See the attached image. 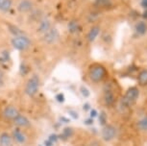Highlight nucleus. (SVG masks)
<instances>
[{
	"label": "nucleus",
	"instance_id": "nucleus-1",
	"mask_svg": "<svg viewBox=\"0 0 147 146\" xmlns=\"http://www.w3.org/2000/svg\"><path fill=\"white\" fill-rule=\"evenodd\" d=\"M107 76V69L100 64H94L90 65L88 69V77L90 81L93 83H100L106 78Z\"/></svg>",
	"mask_w": 147,
	"mask_h": 146
},
{
	"label": "nucleus",
	"instance_id": "nucleus-2",
	"mask_svg": "<svg viewBox=\"0 0 147 146\" xmlns=\"http://www.w3.org/2000/svg\"><path fill=\"white\" fill-rule=\"evenodd\" d=\"M138 97H140V89L137 87H131L126 90V92L122 97V106L126 107V108H131L137 103Z\"/></svg>",
	"mask_w": 147,
	"mask_h": 146
},
{
	"label": "nucleus",
	"instance_id": "nucleus-3",
	"mask_svg": "<svg viewBox=\"0 0 147 146\" xmlns=\"http://www.w3.org/2000/svg\"><path fill=\"white\" fill-rule=\"evenodd\" d=\"M12 45L18 51H26L27 49L30 48L32 41L29 38H27L25 35L18 36V37H13L11 40Z\"/></svg>",
	"mask_w": 147,
	"mask_h": 146
},
{
	"label": "nucleus",
	"instance_id": "nucleus-4",
	"mask_svg": "<svg viewBox=\"0 0 147 146\" xmlns=\"http://www.w3.org/2000/svg\"><path fill=\"white\" fill-rule=\"evenodd\" d=\"M38 87H40V78L37 74H34L31 78L28 80L25 87V92L26 94L33 97L37 94V92H38Z\"/></svg>",
	"mask_w": 147,
	"mask_h": 146
},
{
	"label": "nucleus",
	"instance_id": "nucleus-5",
	"mask_svg": "<svg viewBox=\"0 0 147 146\" xmlns=\"http://www.w3.org/2000/svg\"><path fill=\"white\" fill-rule=\"evenodd\" d=\"M41 36H42L41 40L46 44H54V43L58 42V40L60 38V33L55 27H51L48 31Z\"/></svg>",
	"mask_w": 147,
	"mask_h": 146
},
{
	"label": "nucleus",
	"instance_id": "nucleus-6",
	"mask_svg": "<svg viewBox=\"0 0 147 146\" xmlns=\"http://www.w3.org/2000/svg\"><path fill=\"white\" fill-rule=\"evenodd\" d=\"M115 93L111 84H107L104 89V101L107 106H113L115 103Z\"/></svg>",
	"mask_w": 147,
	"mask_h": 146
},
{
	"label": "nucleus",
	"instance_id": "nucleus-7",
	"mask_svg": "<svg viewBox=\"0 0 147 146\" xmlns=\"http://www.w3.org/2000/svg\"><path fill=\"white\" fill-rule=\"evenodd\" d=\"M34 10L32 0H20L18 4V11L20 13H30Z\"/></svg>",
	"mask_w": 147,
	"mask_h": 146
},
{
	"label": "nucleus",
	"instance_id": "nucleus-8",
	"mask_svg": "<svg viewBox=\"0 0 147 146\" xmlns=\"http://www.w3.org/2000/svg\"><path fill=\"white\" fill-rule=\"evenodd\" d=\"M116 135V130L115 128L112 125H104V128L102 130V137L105 141L109 142L111 140L115 139Z\"/></svg>",
	"mask_w": 147,
	"mask_h": 146
},
{
	"label": "nucleus",
	"instance_id": "nucleus-9",
	"mask_svg": "<svg viewBox=\"0 0 147 146\" xmlns=\"http://www.w3.org/2000/svg\"><path fill=\"white\" fill-rule=\"evenodd\" d=\"M51 27H52L51 20L49 18L45 17V16H43V17L38 21L37 30L40 35H43L44 33H46L49 29L51 28Z\"/></svg>",
	"mask_w": 147,
	"mask_h": 146
},
{
	"label": "nucleus",
	"instance_id": "nucleus-10",
	"mask_svg": "<svg viewBox=\"0 0 147 146\" xmlns=\"http://www.w3.org/2000/svg\"><path fill=\"white\" fill-rule=\"evenodd\" d=\"M18 114H19L18 110L16 109L15 106H13V105L7 106L6 108L3 110V115H4L5 118H7V119L13 120Z\"/></svg>",
	"mask_w": 147,
	"mask_h": 146
},
{
	"label": "nucleus",
	"instance_id": "nucleus-11",
	"mask_svg": "<svg viewBox=\"0 0 147 146\" xmlns=\"http://www.w3.org/2000/svg\"><path fill=\"white\" fill-rule=\"evenodd\" d=\"M100 34V26L99 25H93L90 29V31L87 34V40L88 42H93L96 40V38L98 37Z\"/></svg>",
	"mask_w": 147,
	"mask_h": 146
},
{
	"label": "nucleus",
	"instance_id": "nucleus-12",
	"mask_svg": "<svg viewBox=\"0 0 147 146\" xmlns=\"http://www.w3.org/2000/svg\"><path fill=\"white\" fill-rule=\"evenodd\" d=\"M13 137L18 144H24L26 142V136L19 128H16L13 131Z\"/></svg>",
	"mask_w": 147,
	"mask_h": 146
},
{
	"label": "nucleus",
	"instance_id": "nucleus-13",
	"mask_svg": "<svg viewBox=\"0 0 147 146\" xmlns=\"http://www.w3.org/2000/svg\"><path fill=\"white\" fill-rule=\"evenodd\" d=\"M13 123H15L18 128L19 127H28V126H30L29 119L22 114H18V116L13 119Z\"/></svg>",
	"mask_w": 147,
	"mask_h": 146
},
{
	"label": "nucleus",
	"instance_id": "nucleus-14",
	"mask_svg": "<svg viewBox=\"0 0 147 146\" xmlns=\"http://www.w3.org/2000/svg\"><path fill=\"white\" fill-rule=\"evenodd\" d=\"M0 146H13L12 137L8 133H2L0 135Z\"/></svg>",
	"mask_w": 147,
	"mask_h": 146
},
{
	"label": "nucleus",
	"instance_id": "nucleus-15",
	"mask_svg": "<svg viewBox=\"0 0 147 146\" xmlns=\"http://www.w3.org/2000/svg\"><path fill=\"white\" fill-rule=\"evenodd\" d=\"M135 31L138 36H144L147 32V24L144 21H140L136 24Z\"/></svg>",
	"mask_w": 147,
	"mask_h": 146
},
{
	"label": "nucleus",
	"instance_id": "nucleus-16",
	"mask_svg": "<svg viewBox=\"0 0 147 146\" xmlns=\"http://www.w3.org/2000/svg\"><path fill=\"white\" fill-rule=\"evenodd\" d=\"M138 83L141 87L147 86V68L142 69L138 75Z\"/></svg>",
	"mask_w": 147,
	"mask_h": 146
},
{
	"label": "nucleus",
	"instance_id": "nucleus-17",
	"mask_svg": "<svg viewBox=\"0 0 147 146\" xmlns=\"http://www.w3.org/2000/svg\"><path fill=\"white\" fill-rule=\"evenodd\" d=\"M137 127L141 132H147V115L141 117L137 123Z\"/></svg>",
	"mask_w": 147,
	"mask_h": 146
},
{
	"label": "nucleus",
	"instance_id": "nucleus-18",
	"mask_svg": "<svg viewBox=\"0 0 147 146\" xmlns=\"http://www.w3.org/2000/svg\"><path fill=\"white\" fill-rule=\"evenodd\" d=\"M12 6H13L12 0H3L1 5H0V11L3 13H7L11 10Z\"/></svg>",
	"mask_w": 147,
	"mask_h": 146
},
{
	"label": "nucleus",
	"instance_id": "nucleus-19",
	"mask_svg": "<svg viewBox=\"0 0 147 146\" xmlns=\"http://www.w3.org/2000/svg\"><path fill=\"white\" fill-rule=\"evenodd\" d=\"M9 27V31H10V33L12 34L13 37H18V36H22V35H25L24 34V32L22 31L21 29H19V28H18L16 26H15V25H8Z\"/></svg>",
	"mask_w": 147,
	"mask_h": 146
},
{
	"label": "nucleus",
	"instance_id": "nucleus-20",
	"mask_svg": "<svg viewBox=\"0 0 147 146\" xmlns=\"http://www.w3.org/2000/svg\"><path fill=\"white\" fill-rule=\"evenodd\" d=\"M72 135H73V130H72L71 128H69V127H66L65 130L63 131V137H65V139L71 137Z\"/></svg>",
	"mask_w": 147,
	"mask_h": 146
},
{
	"label": "nucleus",
	"instance_id": "nucleus-21",
	"mask_svg": "<svg viewBox=\"0 0 147 146\" xmlns=\"http://www.w3.org/2000/svg\"><path fill=\"white\" fill-rule=\"evenodd\" d=\"M98 5L100 7H106V6H110L111 2L110 0H98Z\"/></svg>",
	"mask_w": 147,
	"mask_h": 146
},
{
	"label": "nucleus",
	"instance_id": "nucleus-22",
	"mask_svg": "<svg viewBox=\"0 0 147 146\" xmlns=\"http://www.w3.org/2000/svg\"><path fill=\"white\" fill-rule=\"evenodd\" d=\"M80 92H81V93L85 96V97H88V96H90V92H88V90L86 89V87H81V89H80Z\"/></svg>",
	"mask_w": 147,
	"mask_h": 146
},
{
	"label": "nucleus",
	"instance_id": "nucleus-23",
	"mask_svg": "<svg viewBox=\"0 0 147 146\" xmlns=\"http://www.w3.org/2000/svg\"><path fill=\"white\" fill-rule=\"evenodd\" d=\"M100 123L102 125H106V114L104 112H102L101 115H100Z\"/></svg>",
	"mask_w": 147,
	"mask_h": 146
},
{
	"label": "nucleus",
	"instance_id": "nucleus-24",
	"mask_svg": "<svg viewBox=\"0 0 147 146\" xmlns=\"http://www.w3.org/2000/svg\"><path fill=\"white\" fill-rule=\"evenodd\" d=\"M56 99L60 102V103H63V100H65V97H63V95L62 94V93H60V94H57Z\"/></svg>",
	"mask_w": 147,
	"mask_h": 146
},
{
	"label": "nucleus",
	"instance_id": "nucleus-25",
	"mask_svg": "<svg viewBox=\"0 0 147 146\" xmlns=\"http://www.w3.org/2000/svg\"><path fill=\"white\" fill-rule=\"evenodd\" d=\"M49 140H50L51 142H56L57 140H58V137L56 136V135H51L50 137H49V139H48Z\"/></svg>",
	"mask_w": 147,
	"mask_h": 146
},
{
	"label": "nucleus",
	"instance_id": "nucleus-26",
	"mask_svg": "<svg viewBox=\"0 0 147 146\" xmlns=\"http://www.w3.org/2000/svg\"><path fill=\"white\" fill-rule=\"evenodd\" d=\"M44 145H45V146H52V145H53V142H51L50 141V140H46V141L45 142H44Z\"/></svg>",
	"mask_w": 147,
	"mask_h": 146
},
{
	"label": "nucleus",
	"instance_id": "nucleus-27",
	"mask_svg": "<svg viewBox=\"0 0 147 146\" xmlns=\"http://www.w3.org/2000/svg\"><path fill=\"white\" fill-rule=\"evenodd\" d=\"M90 115H91V117L96 116V115H97V112H96V111H94V110H92V111L90 112Z\"/></svg>",
	"mask_w": 147,
	"mask_h": 146
},
{
	"label": "nucleus",
	"instance_id": "nucleus-28",
	"mask_svg": "<svg viewBox=\"0 0 147 146\" xmlns=\"http://www.w3.org/2000/svg\"><path fill=\"white\" fill-rule=\"evenodd\" d=\"M69 114H70L71 115H72V116H73V115H74V117H75V118H77V117H78V115H77V114H75V112H69Z\"/></svg>",
	"mask_w": 147,
	"mask_h": 146
},
{
	"label": "nucleus",
	"instance_id": "nucleus-29",
	"mask_svg": "<svg viewBox=\"0 0 147 146\" xmlns=\"http://www.w3.org/2000/svg\"><path fill=\"white\" fill-rule=\"evenodd\" d=\"M2 1H3V0H0V5H1V3H2Z\"/></svg>",
	"mask_w": 147,
	"mask_h": 146
}]
</instances>
